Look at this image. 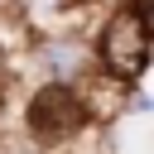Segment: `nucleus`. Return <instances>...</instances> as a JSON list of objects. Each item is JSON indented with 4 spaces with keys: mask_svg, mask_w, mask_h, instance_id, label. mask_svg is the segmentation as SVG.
<instances>
[{
    "mask_svg": "<svg viewBox=\"0 0 154 154\" xmlns=\"http://www.w3.org/2000/svg\"><path fill=\"white\" fill-rule=\"evenodd\" d=\"M106 63L120 77H140L144 72V63H149V29H144L140 10H120L106 24Z\"/></svg>",
    "mask_w": 154,
    "mask_h": 154,
    "instance_id": "nucleus-1",
    "label": "nucleus"
},
{
    "mask_svg": "<svg viewBox=\"0 0 154 154\" xmlns=\"http://www.w3.org/2000/svg\"><path fill=\"white\" fill-rule=\"evenodd\" d=\"M72 125H77V96H72L67 87L38 91V101H34V130H38V135H63V130H72Z\"/></svg>",
    "mask_w": 154,
    "mask_h": 154,
    "instance_id": "nucleus-2",
    "label": "nucleus"
}]
</instances>
